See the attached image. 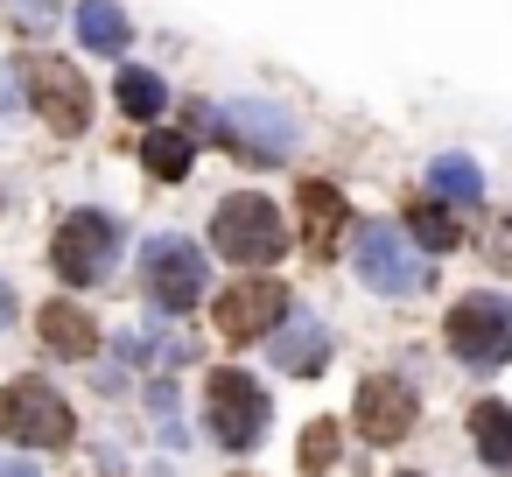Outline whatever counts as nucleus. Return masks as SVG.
<instances>
[{
    "label": "nucleus",
    "mask_w": 512,
    "mask_h": 477,
    "mask_svg": "<svg viewBox=\"0 0 512 477\" xmlns=\"http://www.w3.org/2000/svg\"><path fill=\"white\" fill-rule=\"evenodd\" d=\"M407 225H414V239H421V246H435V253H449V246H456V218H449L442 204L407 211Z\"/></svg>",
    "instance_id": "20"
},
{
    "label": "nucleus",
    "mask_w": 512,
    "mask_h": 477,
    "mask_svg": "<svg viewBox=\"0 0 512 477\" xmlns=\"http://www.w3.org/2000/svg\"><path fill=\"white\" fill-rule=\"evenodd\" d=\"M22 85H29L36 113H43L57 134H85V120H92V92H85V78H78L64 57H22Z\"/></svg>",
    "instance_id": "9"
},
{
    "label": "nucleus",
    "mask_w": 512,
    "mask_h": 477,
    "mask_svg": "<svg viewBox=\"0 0 512 477\" xmlns=\"http://www.w3.org/2000/svg\"><path fill=\"white\" fill-rule=\"evenodd\" d=\"M0 477H36V463H15V456H0Z\"/></svg>",
    "instance_id": "23"
},
{
    "label": "nucleus",
    "mask_w": 512,
    "mask_h": 477,
    "mask_svg": "<svg viewBox=\"0 0 512 477\" xmlns=\"http://www.w3.org/2000/svg\"><path fill=\"white\" fill-rule=\"evenodd\" d=\"M204 127H211L232 155H246V162H281V155H295V120H288L281 106H260V99H232V106H218Z\"/></svg>",
    "instance_id": "5"
},
{
    "label": "nucleus",
    "mask_w": 512,
    "mask_h": 477,
    "mask_svg": "<svg viewBox=\"0 0 512 477\" xmlns=\"http://www.w3.org/2000/svg\"><path fill=\"white\" fill-rule=\"evenodd\" d=\"M498 260H512V225H498Z\"/></svg>",
    "instance_id": "25"
},
{
    "label": "nucleus",
    "mask_w": 512,
    "mask_h": 477,
    "mask_svg": "<svg viewBox=\"0 0 512 477\" xmlns=\"http://www.w3.org/2000/svg\"><path fill=\"white\" fill-rule=\"evenodd\" d=\"M204 421H211V435H218L225 449H253L260 428H267V393H260V379H246V372H211V379H204Z\"/></svg>",
    "instance_id": "7"
},
{
    "label": "nucleus",
    "mask_w": 512,
    "mask_h": 477,
    "mask_svg": "<svg viewBox=\"0 0 512 477\" xmlns=\"http://www.w3.org/2000/svg\"><path fill=\"white\" fill-rule=\"evenodd\" d=\"M407 477H414V470H407Z\"/></svg>",
    "instance_id": "26"
},
{
    "label": "nucleus",
    "mask_w": 512,
    "mask_h": 477,
    "mask_svg": "<svg viewBox=\"0 0 512 477\" xmlns=\"http://www.w3.org/2000/svg\"><path fill=\"white\" fill-rule=\"evenodd\" d=\"M15 323V295H8V281H0V330Z\"/></svg>",
    "instance_id": "24"
},
{
    "label": "nucleus",
    "mask_w": 512,
    "mask_h": 477,
    "mask_svg": "<svg viewBox=\"0 0 512 477\" xmlns=\"http://www.w3.org/2000/svg\"><path fill=\"white\" fill-rule=\"evenodd\" d=\"M0 435L22 442V449H64L78 435V414L57 386L43 379H15V386H0Z\"/></svg>",
    "instance_id": "2"
},
{
    "label": "nucleus",
    "mask_w": 512,
    "mask_h": 477,
    "mask_svg": "<svg viewBox=\"0 0 512 477\" xmlns=\"http://www.w3.org/2000/svg\"><path fill=\"white\" fill-rule=\"evenodd\" d=\"M204 253L190 246V239H176V232H155L148 246H141V288H148V302L155 309H190V302H204Z\"/></svg>",
    "instance_id": "4"
},
{
    "label": "nucleus",
    "mask_w": 512,
    "mask_h": 477,
    "mask_svg": "<svg viewBox=\"0 0 512 477\" xmlns=\"http://www.w3.org/2000/svg\"><path fill=\"white\" fill-rule=\"evenodd\" d=\"M127 15L113 8V0H85V8H78V43L85 50H99V57H120L127 50Z\"/></svg>",
    "instance_id": "16"
},
{
    "label": "nucleus",
    "mask_w": 512,
    "mask_h": 477,
    "mask_svg": "<svg viewBox=\"0 0 512 477\" xmlns=\"http://www.w3.org/2000/svg\"><path fill=\"white\" fill-rule=\"evenodd\" d=\"M141 162L162 176V183H176V176H190V134H169V127H155L148 141H141Z\"/></svg>",
    "instance_id": "19"
},
{
    "label": "nucleus",
    "mask_w": 512,
    "mask_h": 477,
    "mask_svg": "<svg viewBox=\"0 0 512 477\" xmlns=\"http://www.w3.org/2000/svg\"><path fill=\"white\" fill-rule=\"evenodd\" d=\"M22 15H29V22H43V15H57V0H22Z\"/></svg>",
    "instance_id": "22"
},
{
    "label": "nucleus",
    "mask_w": 512,
    "mask_h": 477,
    "mask_svg": "<svg viewBox=\"0 0 512 477\" xmlns=\"http://www.w3.org/2000/svg\"><path fill=\"white\" fill-rule=\"evenodd\" d=\"M211 246H218L225 260H239V267H267V260L288 253V218L274 211V197L239 190V197H225V204L211 211Z\"/></svg>",
    "instance_id": "1"
},
{
    "label": "nucleus",
    "mask_w": 512,
    "mask_h": 477,
    "mask_svg": "<svg viewBox=\"0 0 512 477\" xmlns=\"http://www.w3.org/2000/svg\"><path fill=\"white\" fill-rule=\"evenodd\" d=\"M288 323V288L281 281H232L225 295H218V337L225 344H260V337H274Z\"/></svg>",
    "instance_id": "10"
},
{
    "label": "nucleus",
    "mask_w": 512,
    "mask_h": 477,
    "mask_svg": "<svg viewBox=\"0 0 512 477\" xmlns=\"http://www.w3.org/2000/svg\"><path fill=\"white\" fill-rule=\"evenodd\" d=\"M113 92H120V113H134V120H162V106H169L162 78H155V71H141V64H127V71L113 78Z\"/></svg>",
    "instance_id": "18"
},
{
    "label": "nucleus",
    "mask_w": 512,
    "mask_h": 477,
    "mask_svg": "<svg viewBox=\"0 0 512 477\" xmlns=\"http://www.w3.org/2000/svg\"><path fill=\"white\" fill-rule=\"evenodd\" d=\"M470 442H477V456H484L491 470L512 477V407H505V400H477V407H470Z\"/></svg>",
    "instance_id": "14"
},
{
    "label": "nucleus",
    "mask_w": 512,
    "mask_h": 477,
    "mask_svg": "<svg viewBox=\"0 0 512 477\" xmlns=\"http://www.w3.org/2000/svg\"><path fill=\"white\" fill-rule=\"evenodd\" d=\"M442 337H449V351L463 365H505L512 358V302L505 295H463L449 309Z\"/></svg>",
    "instance_id": "6"
},
{
    "label": "nucleus",
    "mask_w": 512,
    "mask_h": 477,
    "mask_svg": "<svg viewBox=\"0 0 512 477\" xmlns=\"http://www.w3.org/2000/svg\"><path fill=\"white\" fill-rule=\"evenodd\" d=\"M302 211H309V232H302V239H309V253H330V246H337V232H344V218H351V211H344V197H337L330 183H302Z\"/></svg>",
    "instance_id": "15"
},
{
    "label": "nucleus",
    "mask_w": 512,
    "mask_h": 477,
    "mask_svg": "<svg viewBox=\"0 0 512 477\" xmlns=\"http://www.w3.org/2000/svg\"><path fill=\"white\" fill-rule=\"evenodd\" d=\"M36 330H43V344H50L57 358H92V344H99V323H92L78 302H50Z\"/></svg>",
    "instance_id": "13"
},
{
    "label": "nucleus",
    "mask_w": 512,
    "mask_h": 477,
    "mask_svg": "<svg viewBox=\"0 0 512 477\" xmlns=\"http://www.w3.org/2000/svg\"><path fill=\"white\" fill-rule=\"evenodd\" d=\"M267 344H274V365H281V372H316V365L330 358V330H323L316 316H288Z\"/></svg>",
    "instance_id": "12"
},
{
    "label": "nucleus",
    "mask_w": 512,
    "mask_h": 477,
    "mask_svg": "<svg viewBox=\"0 0 512 477\" xmlns=\"http://www.w3.org/2000/svg\"><path fill=\"white\" fill-rule=\"evenodd\" d=\"M358 274H365V288H379V295H414L421 281H428V260L414 253V239L400 232V225H358Z\"/></svg>",
    "instance_id": "8"
},
{
    "label": "nucleus",
    "mask_w": 512,
    "mask_h": 477,
    "mask_svg": "<svg viewBox=\"0 0 512 477\" xmlns=\"http://www.w3.org/2000/svg\"><path fill=\"white\" fill-rule=\"evenodd\" d=\"M428 183H435V197H449V204H463V211L484 197V176H477L470 155H435V162H428Z\"/></svg>",
    "instance_id": "17"
},
{
    "label": "nucleus",
    "mask_w": 512,
    "mask_h": 477,
    "mask_svg": "<svg viewBox=\"0 0 512 477\" xmlns=\"http://www.w3.org/2000/svg\"><path fill=\"white\" fill-rule=\"evenodd\" d=\"M337 442H344L337 421H309V428H302V470H309V477L330 470V463H337Z\"/></svg>",
    "instance_id": "21"
},
{
    "label": "nucleus",
    "mask_w": 512,
    "mask_h": 477,
    "mask_svg": "<svg viewBox=\"0 0 512 477\" xmlns=\"http://www.w3.org/2000/svg\"><path fill=\"white\" fill-rule=\"evenodd\" d=\"M120 218L113 211H71L64 225H57V239H50V260H57V274L64 281H78V288H92V281H106L113 274V253H120Z\"/></svg>",
    "instance_id": "3"
},
{
    "label": "nucleus",
    "mask_w": 512,
    "mask_h": 477,
    "mask_svg": "<svg viewBox=\"0 0 512 477\" xmlns=\"http://www.w3.org/2000/svg\"><path fill=\"white\" fill-rule=\"evenodd\" d=\"M414 428V393L400 379H365L358 386V435L365 442H400Z\"/></svg>",
    "instance_id": "11"
}]
</instances>
